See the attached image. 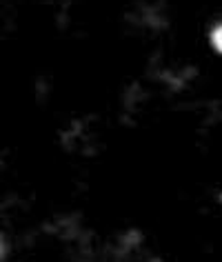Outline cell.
I'll list each match as a JSON object with an SVG mask.
<instances>
[{"mask_svg":"<svg viewBox=\"0 0 222 262\" xmlns=\"http://www.w3.org/2000/svg\"><path fill=\"white\" fill-rule=\"evenodd\" d=\"M209 40H211V47L218 51V54H222V23H218L211 29V34H209Z\"/></svg>","mask_w":222,"mask_h":262,"instance_id":"obj_1","label":"cell"}]
</instances>
